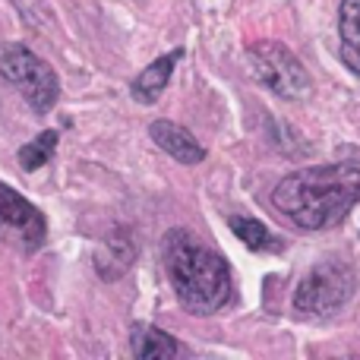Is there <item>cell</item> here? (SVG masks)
<instances>
[{
  "instance_id": "3",
  "label": "cell",
  "mask_w": 360,
  "mask_h": 360,
  "mask_svg": "<svg viewBox=\"0 0 360 360\" xmlns=\"http://www.w3.org/2000/svg\"><path fill=\"white\" fill-rule=\"evenodd\" d=\"M0 76L22 92L35 114H48L60 98V79L54 67L22 44H0Z\"/></svg>"
},
{
  "instance_id": "5",
  "label": "cell",
  "mask_w": 360,
  "mask_h": 360,
  "mask_svg": "<svg viewBox=\"0 0 360 360\" xmlns=\"http://www.w3.org/2000/svg\"><path fill=\"white\" fill-rule=\"evenodd\" d=\"M354 294V272L342 259L316 262L310 272L300 278L294 291V310L304 316H329L342 310Z\"/></svg>"
},
{
  "instance_id": "12",
  "label": "cell",
  "mask_w": 360,
  "mask_h": 360,
  "mask_svg": "<svg viewBox=\"0 0 360 360\" xmlns=\"http://www.w3.org/2000/svg\"><path fill=\"white\" fill-rule=\"evenodd\" d=\"M228 224H231V231L253 250V253H281V250H285L281 237H275L272 231H269L262 221H256V218L234 215V218H228Z\"/></svg>"
},
{
  "instance_id": "7",
  "label": "cell",
  "mask_w": 360,
  "mask_h": 360,
  "mask_svg": "<svg viewBox=\"0 0 360 360\" xmlns=\"http://www.w3.org/2000/svg\"><path fill=\"white\" fill-rule=\"evenodd\" d=\"M149 136L158 149L168 152V155L180 165H199L205 158V149L196 143V136H193L186 127L174 124V120H152Z\"/></svg>"
},
{
  "instance_id": "1",
  "label": "cell",
  "mask_w": 360,
  "mask_h": 360,
  "mask_svg": "<svg viewBox=\"0 0 360 360\" xmlns=\"http://www.w3.org/2000/svg\"><path fill=\"white\" fill-rule=\"evenodd\" d=\"M272 202L288 221L304 231L335 228L351 205L360 202V165H313L281 177L272 190Z\"/></svg>"
},
{
  "instance_id": "4",
  "label": "cell",
  "mask_w": 360,
  "mask_h": 360,
  "mask_svg": "<svg viewBox=\"0 0 360 360\" xmlns=\"http://www.w3.org/2000/svg\"><path fill=\"white\" fill-rule=\"evenodd\" d=\"M247 60H250V70L253 76L269 89L275 92L278 98H288V101H300L313 92V79L307 73V67L300 63V57L294 54L288 44L281 41H253L247 48Z\"/></svg>"
},
{
  "instance_id": "13",
  "label": "cell",
  "mask_w": 360,
  "mask_h": 360,
  "mask_svg": "<svg viewBox=\"0 0 360 360\" xmlns=\"http://www.w3.org/2000/svg\"><path fill=\"white\" fill-rule=\"evenodd\" d=\"M57 143H60V133L57 130H44V133H38L32 143H25L22 149H19V165H22V171H38L41 165H48Z\"/></svg>"
},
{
  "instance_id": "6",
  "label": "cell",
  "mask_w": 360,
  "mask_h": 360,
  "mask_svg": "<svg viewBox=\"0 0 360 360\" xmlns=\"http://www.w3.org/2000/svg\"><path fill=\"white\" fill-rule=\"evenodd\" d=\"M48 237V221L44 215L13 186L0 184V240L10 243L13 250L35 253Z\"/></svg>"
},
{
  "instance_id": "9",
  "label": "cell",
  "mask_w": 360,
  "mask_h": 360,
  "mask_svg": "<svg viewBox=\"0 0 360 360\" xmlns=\"http://www.w3.org/2000/svg\"><path fill=\"white\" fill-rule=\"evenodd\" d=\"M130 348L136 357L143 360H168L180 354V345L174 342V335H168L165 329L149 323H136L130 335Z\"/></svg>"
},
{
  "instance_id": "10",
  "label": "cell",
  "mask_w": 360,
  "mask_h": 360,
  "mask_svg": "<svg viewBox=\"0 0 360 360\" xmlns=\"http://www.w3.org/2000/svg\"><path fill=\"white\" fill-rule=\"evenodd\" d=\"M338 38H342V60L360 79V0H342L338 6Z\"/></svg>"
},
{
  "instance_id": "8",
  "label": "cell",
  "mask_w": 360,
  "mask_h": 360,
  "mask_svg": "<svg viewBox=\"0 0 360 360\" xmlns=\"http://www.w3.org/2000/svg\"><path fill=\"white\" fill-rule=\"evenodd\" d=\"M177 57H184V51L180 48L171 51V54H162L158 60H152L149 67H146L143 73L130 82V92H133V98H136L139 105H155V101L162 98V92L168 89V82H171V73H174Z\"/></svg>"
},
{
  "instance_id": "2",
  "label": "cell",
  "mask_w": 360,
  "mask_h": 360,
  "mask_svg": "<svg viewBox=\"0 0 360 360\" xmlns=\"http://www.w3.org/2000/svg\"><path fill=\"white\" fill-rule=\"evenodd\" d=\"M165 272L180 307L193 316H209L231 300V269L221 253L196 240L193 231L174 228L162 243Z\"/></svg>"
},
{
  "instance_id": "11",
  "label": "cell",
  "mask_w": 360,
  "mask_h": 360,
  "mask_svg": "<svg viewBox=\"0 0 360 360\" xmlns=\"http://www.w3.org/2000/svg\"><path fill=\"white\" fill-rule=\"evenodd\" d=\"M133 259H136V250H133L130 234H120L117 231V234L108 237L105 253H98L95 266H98V272L105 275V278H120V275L133 266Z\"/></svg>"
}]
</instances>
